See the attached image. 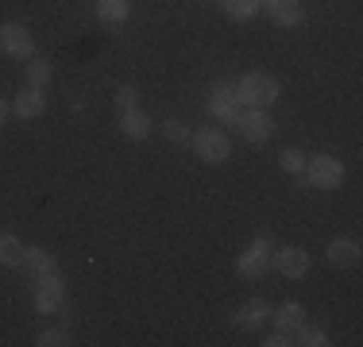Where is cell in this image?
Wrapping results in <instances>:
<instances>
[{"label":"cell","mask_w":363,"mask_h":347,"mask_svg":"<svg viewBox=\"0 0 363 347\" xmlns=\"http://www.w3.org/2000/svg\"><path fill=\"white\" fill-rule=\"evenodd\" d=\"M236 93H240V101H244L247 108H271V104L279 101V93H282V81L274 74H247V77L236 81Z\"/></svg>","instance_id":"6da1fadb"},{"label":"cell","mask_w":363,"mask_h":347,"mask_svg":"<svg viewBox=\"0 0 363 347\" xmlns=\"http://www.w3.org/2000/svg\"><path fill=\"white\" fill-rule=\"evenodd\" d=\"M271 251H274V239L267 236V232H259V236L247 243V251L236 258V274L244 278V282H255V278H263L271 271Z\"/></svg>","instance_id":"7a4b0ae2"},{"label":"cell","mask_w":363,"mask_h":347,"mask_svg":"<svg viewBox=\"0 0 363 347\" xmlns=\"http://www.w3.org/2000/svg\"><path fill=\"white\" fill-rule=\"evenodd\" d=\"M298 178L313 189H336L344 181V162L333 159V154H317V159L306 162V170H301Z\"/></svg>","instance_id":"3957f363"},{"label":"cell","mask_w":363,"mask_h":347,"mask_svg":"<svg viewBox=\"0 0 363 347\" xmlns=\"http://www.w3.org/2000/svg\"><path fill=\"white\" fill-rule=\"evenodd\" d=\"M209 112L217 124H236L244 116V101L236 93V81H217L213 85V97H209Z\"/></svg>","instance_id":"277c9868"},{"label":"cell","mask_w":363,"mask_h":347,"mask_svg":"<svg viewBox=\"0 0 363 347\" xmlns=\"http://www.w3.org/2000/svg\"><path fill=\"white\" fill-rule=\"evenodd\" d=\"M62 305H66V282H62V274L50 271V274L35 278V309L39 312H58Z\"/></svg>","instance_id":"5b68a950"},{"label":"cell","mask_w":363,"mask_h":347,"mask_svg":"<svg viewBox=\"0 0 363 347\" xmlns=\"http://www.w3.org/2000/svg\"><path fill=\"white\" fill-rule=\"evenodd\" d=\"M194 151L201 162H224L232 154V143L220 127H201V132L194 135Z\"/></svg>","instance_id":"8992f818"},{"label":"cell","mask_w":363,"mask_h":347,"mask_svg":"<svg viewBox=\"0 0 363 347\" xmlns=\"http://www.w3.org/2000/svg\"><path fill=\"white\" fill-rule=\"evenodd\" d=\"M0 50L8 58H35V39L23 23H0Z\"/></svg>","instance_id":"52a82bcc"},{"label":"cell","mask_w":363,"mask_h":347,"mask_svg":"<svg viewBox=\"0 0 363 347\" xmlns=\"http://www.w3.org/2000/svg\"><path fill=\"white\" fill-rule=\"evenodd\" d=\"M271 309H274V305H271L267 297H252V301H244V305L232 312V324L244 328V332H259V328L271 320Z\"/></svg>","instance_id":"ba28073f"},{"label":"cell","mask_w":363,"mask_h":347,"mask_svg":"<svg viewBox=\"0 0 363 347\" xmlns=\"http://www.w3.org/2000/svg\"><path fill=\"white\" fill-rule=\"evenodd\" d=\"M271 266H279L282 278H306L309 274V255L301 247H274Z\"/></svg>","instance_id":"9c48e42d"},{"label":"cell","mask_w":363,"mask_h":347,"mask_svg":"<svg viewBox=\"0 0 363 347\" xmlns=\"http://www.w3.org/2000/svg\"><path fill=\"white\" fill-rule=\"evenodd\" d=\"M325 258H328V266H333V271H352V266L359 263V243L348 239V236H336V239H328Z\"/></svg>","instance_id":"30bf717a"},{"label":"cell","mask_w":363,"mask_h":347,"mask_svg":"<svg viewBox=\"0 0 363 347\" xmlns=\"http://www.w3.org/2000/svg\"><path fill=\"white\" fill-rule=\"evenodd\" d=\"M236 124L244 127V139H247V143H267V139H271V132H274L267 108H247L244 116L236 120Z\"/></svg>","instance_id":"8fae6325"},{"label":"cell","mask_w":363,"mask_h":347,"mask_svg":"<svg viewBox=\"0 0 363 347\" xmlns=\"http://www.w3.org/2000/svg\"><path fill=\"white\" fill-rule=\"evenodd\" d=\"M259 8H263V12L271 16V23H279V28H298V23L306 20L298 0H263Z\"/></svg>","instance_id":"7c38bea8"},{"label":"cell","mask_w":363,"mask_h":347,"mask_svg":"<svg viewBox=\"0 0 363 347\" xmlns=\"http://www.w3.org/2000/svg\"><path fill=\"white\" fill-rule=\"evenodd\" d=\"M43 108H47V97H43V89H35V85H23L12 101V112L20 120H39Z\"/></svg>","instance_id":"4fadbf2b"},{"label":"cell","mask_w":363,"mask_h":347,"mask_svg":"<svg viewBox=\"0 0 363 347\" xmlns=\"http://www.w3.org/2000/svg\"><path fill=\"white\" fill-rule=\"evenodd\" d=\"M271 320H274V328H279V332H286L290 340H294V332L306 324V309H301L298 301H282L279 309H271Z\"/></svg>","instance_id":"5bb4252c"},{"label":"cell","mask_w":363,"mask_h":347,"mask_svg":"<svg viewBox=\"0 0 363 347\" xmlns=\"http://www.w3.org/2000/svg\"><path fill=\"white\" fill-rule=\"evenodd\" d=\"M120 132H124L128 139H147V135H151V116H147L143 108L120 112Z\"/></svg>","instance_id":"9a60e30c"},{"label":"cell","mask_w":363,"mask_h":347,"mask_svg":"<svg viewBox=\"0 0 363 347\" xmlns=\"http://www.w3.org/2000/svg\"><path fill=\"white\" fill-rule=\"evenodd\" d=\"M23 255H28L23 239L12 236V232H4V236H0V266H23Z\"/></svg>","instance_id":"2e32d148"},{"label":"cell","mask_w":363,"mask_h":347,"mask_svg":"<svg viewBox=\"0 0 363 347\" xmlns=\"http://www.w3.org/2000/svg\"><path fill=\"white\" fill-rule=\"evenodd\" d=\"M23 266L31 271V278H43V274L58 271L55 255H50V251H43V247H28V255H23Z\"/></svg>","instance_id":"e0dca14e"},{"label":"cell","mask_w":363,"mask_h":347,"mask_svg":"<svg viewBox=\"0 0 363 347\" xmlns=\"http://www.w3.org/2000/svg\"><path fill=\"white\" fill-rule=\"evenodd\" d=\"M128 12H132V4H128V0H97V16L105 23H124Z\"/></svg>","instance_id":"ac0fdd59"},{"label":"cell","mask_w":363,"mask_h":347,"mask_svg":"<svg viewBox=\"0 0 363 347\" xmlns=\"http://www.w3.org/2000/svg\"><path fill=\"white\" fill-rule=\"evenodd\" d=\"M259 4H263V0H220V8H224V16H228V20H252V16L259 12Z\"/></svg>","instance_id":"d6986e66"},{"label":"cell","mask_w":363,"mask_h":347,"mask_svg":"<svg viewBox=\"0 0 363 347\" xmlns=\"http://www.w3.org/2000/svg\"><path fill=\"white\" fill-rule=\"evenodd\" d=\"M294 343H301V347H325L328 336H325V328H317V324H301L298 332H294Z\"/></svg>","instance_id":"ffe728a7"},{"label":"cell","mask_w":363,"mask_h":347,"mask_svg":"<svg viewBox=\"0 0 363 347\" xmlns=\"http://www.w3.org/2000/svg\"><path fill=\"white\" fill-rule=\"evenodd\" d=\"M47 81H50V62L47 58H28V85L47 89Z\"/></svg>","instance_id":"44dd1931"},{"label":"cell","mask_w":363,"mask_h":347,"mask_svg":"<svg viewBox=\"0 0 363 347\" xmlns=\"http://www.w3.org/2000/svg\"><path fill=\"white\" fill-rule=\"evenodd\" d=\"M35 343L39 347H66L70 343V332H66V328H43L35 336Z\"/></svg>","instance_id":"7402d4cb"},{"label":"cell","mask_w":363,"mask_h":347,"mask_svg":"<svg viewBox=\"0 0 363 347\" xmlns=\"http://www.w3.org/2000/svg\"><path fill=\"white\" fill-rule=\"evenodd\" d=\"M279 162H282V170H286V174H301V170H306V154H301L298 147H286V151L279 154Z\"/></svg>","instance_id":"603a6c76"},{"label":"cell","mask_w":363,"mask_h":347,"mask_svg":"<svg viewBox=\"0 0 363 347\" xmlns=\"http://www.w3.org/2000/svg\"><path fill=\"white\" fill-rule=\"evenodd\" d=\"M162 135H167L170 143H186V139H189V127L182 124V120H162Z\"/></svg>","instance_id":"cb8c5ba5"},{"label":"cell","mask_w":363,"mask_h":347,"mask_svg":"<svg viewBox=\"0 0 363 347\" xmlns=\"http://www.w3.org/2000/svg\"><path fill=\"white\" fill-rule=\"evenodd\" d=\"M116 108H120V112L140 108V93H135L132 85H120V89H116Z\"/></svg>","instance_id":"d4e9b609"},{"label":"cell","mask_w":363,"mask_h":347,"mask_svg":"<svg viewBox=\"0 0 363 347\" xmlns=\"http://www.w3.org/2000/svg\"><path fill=\"white\" fill-rule=\"evenodd\" d=\"M4 120H8V104L0 101V127H4Z\"/></svg>","instance_id":"484cf974"}]
</instances>
